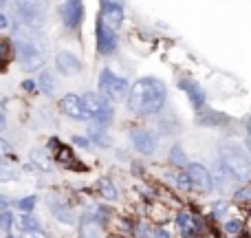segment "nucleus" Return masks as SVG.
<instances>
[{"instance_id":"nucleus-1","label":"nucleus","mask_w":251,"mask_h":238,"mask_svg":"<svg viewBox=\"0 0 251 238\" xmlns=\"http://www.w3.org/2000/svg\"><path fill=\"white\" fill-rule=\"evenodd\" d=\"M165 100H168V91L165 84L156 78H141L130 86L128 95V108L134 115H156L163 110Z\"/></svg>"},{"instance_id":"nucleus-2","label":"nucleus","mask_w":251,"mask_h":238,"mask_svg":"<svg viewBox=\"0 0 251 238\" xmlns=\"http://www.w3.org/2000/svg\"><path fill=\"white\" fill-rule=\"evenodd\" d=\"M35 29L29 31H22L20 35L16 33V53H18V60H20V69L26 71V73H33V71H40L44 66V53L38 49L35 44Z\"/></svg>"},{"instance_id":"nucleus-3","label":"nucleus","mask_w":251,"mask_h":238,"mask_svg":"<svg viewBox=\"0 0 251 238\" xmlns=\"http://www.w3.org/2000/svg\"><path fill=\"white\" fill-rule=\"evenodd\" d=\"M221 163L225 165L227 170H229V174L236 179V181H249V177H251V161H249V157L245 155L240 148H236L234 143H223L221 146Z\"/></svg>"},{"instance_id":"nucleus-4","label":"nucleus","mask_w":251,"mask_h":238,"mask_svg":"<svg viewBox=\"0 0 251 238\" xmlns=\"http://www.w3.org/2000/svg\"><path fill=\"white\" fill-rule=\"evenodd\" d=\"M47 7H49V0H16V9L20 20L29 29H35V31L42 29Z\"/></svg>"},{"instance_id":"nucleus-5","label":"nucleus","mask_w":251,"mask_h":238,"mask_svg":"<svg viewBox=\"0 0 251 238\" xmlns=\"http://www.w3.org/2000/svg\"><path fill=\"white\" fill-rule=\"evenodd\" d=\"M100 93L106 97V100H113V102L128 100V95H130L128 79L117 78L110 69H104L101 71V78H100Z\"/></svg>"},{"instance_id":"nucleus-6","label":"nucleus","mask_w":251,"mask_h":238,"mask_svg":"<svg viewBox=\"0 0 251 238\" xmlns=\"http://www.w3.org/2000/svg\"><path fill=\"white\" fill-rule=\"evenodd\" d=\"M187 174L192 179V185L199 192H212L216 190V183H214V177L203 163H190L187 165Z\"/></svg>"},{"instance_id":"nucleus-7","label":"nucleus","mask_w":251,"mask_h":238,"mask_svg":"<svg viewBox=\"0 0 251 238\" xmlns=\"http://www.w3.org/2000/svg\"><path fill=\"white\" fill-rule=\"evenodd\" d=\"M115 49H117L115 29L104 20V18H100V22H97V51H100L101 55H110Z\"/></svg>"},{"instance_id":"nucleus-8","label":"nucleus","mask_w":251,"mask_h":238,"mask_svg":"<svg viewBox=\"0 0 251 238\" xmlns=\"http://www.w3.org/2000/svg\"><path fill=\"white\" fill-rule=\"evenodd\" d=\"M60 108H62V113H64L66 117H71V119H77V121H88L91 119V115H88L82 97L71 95V93L60 100Z\"/></svg>"},{"instance_id":"nucleus-9","label":"nucleus","mask_w":251,"mask_h":238,"mask_svg":"<svg viewBox=\"0 0 251 238\" xmlns=\"http://www.w3.org/2000/svg\"><path fill=\"white\" fill-rule=\"evenodd\" d=\"M130 141H132V148L139 155L150 157V155H154V150H156V137L146 128H134L132 132H130Z\"/></svg>"},{"instance_id":"nucleus-10","label":"nucleus","mask_w":251,"mask_h":238,"mask_svg":"<svg viewBox=\"0 0 251 238\" xmlns=\"http://www.w3.org/2000/svg\"><path fill=\"white\" fill-rule=\"evenodd\" d=\"M60 16L66 26L75 29L84 18V7L82 0H60Z\"/></svg>"},{"instance_id":"nucleus-11","label":"nucleus","mask_w":251,"mask_h":238,"mask_svg":"<svg viewBox=\"0 0 251 238\" xmlns=\"http://www.w3.org/2000/svg\"><path fill=\"white\" fill-rule=\"evenodd\" d=\"M55 66L62 75H75L82 71V62H79L77 55H73L71 51H57L55 53Z\"/></svg>"},{"instance_id":"nucleus-12","label":"nucleus","mask_w":251,"mask_h":238,"mask_svg":"<svg viewBox=\"0 0 251 238\" xmlns=\"http://www.w3.org/2000/svg\"><path fill=\"white\" fill-rule=\"evenodd\" d=\"M49 210H51L53 216H55L60 223L71 225V223L75 221V214H73V210H71V205L64 203V201H62L60 196H55V194L49 196Z\"/></svg>"},{"instance_id":"nucleus-13","label":"nucleus","mask_w":251,"mask_h":238,"mask_svg":"<svg viewBox=\"0 0 251 238\" xmlns=\"http://www.w3.org/2000/svg\"><path fill=\"white\" fill-rule=\"evenodd\" d=\"M104 18L113 29H119L124 25V4L117 0H104Z\"/></svg>"},{"instance_id":"nucleus-14","label":"nucleus","mask_w":251,"mask_h":238,"mask_svg":"<svg viewBox=\"0 0 251 238\" xmlns=\"http://www.w3.org/2000/svg\"><path fill=\"white\" fill-rule=\"evenodd\" d=\"M82 102H84V106H86L91 119H95V121L101 113H104L106 106H108V100H106L104 95H97V93H86V95L82 97Z\"/></svg>"},{"instance_id":"nucleus-15","label":"nucleus","mask_w":251,"mask_h":238,"mask_svg":"<svg viewBox=\"0 0 251 238\" xmlns=\"http://www.w3.org/2000/svg\"><path fill=\"white\" fill-rule=\"evenodd\" d=\"M100 225L95 214H84L79 221V238H100Z\"/></svg>"},{"instance_id":"nucleus-16","label":"nucleus","mask_w":251,"mask_h":238,"mask_svg":"<svg viewBox=\"0 0 251 238\" xmlns=\"http://www.w3.org/2000/svg\"><path fill=\"white\" fill-rule=\"evenodd\" d=\"M212 177H214V183H216V187L221 192H227L231 187V181H236V179L229 174V170H227L225 165L221 163V161H216V163H214Z\"/></svg>"},{"instance_id":"nucleus-17","label":"nucleus","mask_w":251,"mask_h":238,"mask_svg":"<svg viewBox=\"0 0 251 238\" xmlns=\"http://www.w3.org/2000/svg\"><path fill=\"white\" fill-rule=\"evenodd\" d=\"M181 88H183V91H187V97H190V102H192V106H194V108H203L205 93H203V88H201L199 84L192 82V79H183Z\"/></svg>"},{"instance_id":"nucleus-18","label":"nucleus","mask_w":251,"mask_h":238,"mask_svg":"<svg viewBox=\"0 0 251 238\" xmlns=\"http://www.w3.org/2000/svg\"><path fill=\"white\" fill-rule=\"evenodd\" d=\"M29 157H31V163H33L35 170H42V172H51L53 170V161L44 148H33Z\"/></svg>"},{"instance_id":"nucleus-19","label":"nucleus","mask_w":251,"mask_h":238,"mask_svg":"<svg viewBox=\"0 0 251 238\" xmlns=\"http://www.w3.org/2000/svg\"><path fill=\"white\" fill-rule=\"evenodd\" d=\"M165 177L170 179V181L174 183V185L178 187V190H185V192H190L192 187V179H190V174L187 172H183V170H174V172H170V174H165Z\"/></svg>"},{"instance_id":"nucleus-20","label":"nucleus","mask_w":251,"mask_h":238,"mask_svg":"<svg viewBox=\"0 0 251 238\" xmlns=\"http://www.w3.org/2000/svg\"><path fill=\"white\" fill-rule=\"evenodd\" d=\"M88 139H91V141H95L97 146H101V148H108L110 146L108 134H106L104 126H100V124H93L91 128H88Z\"/></svg>"},{"instance_id":"nucleus-21","label":"nucleus","mask_w":251,"mask_h":238,"mask_svg":"<svg viewBox=\"0 0 251 238\" xmlns=\"http://www.w3.org/2000/svg\"><path fill=\"white\" fill-rule=\"evenodd\" d=\"M38 88L44 93V95H53L57 88L55 79H53V73H49V71H42L38 78Z\"/></svg>"},{"instance_id":"nucleus-22","label":"nucleus","mask_w":251,"mask_h":238,"mask_svg":"<svg viewBox=\"0 0 251 238\" xmlns=\"http://www.w3.org/2000/svg\"><path fill=\"white\" fill-rule=\"evenodd\" d=\"M170 163L174 165V168H187L190 165V161H187V155H185V150H183L181 146H174L172 150H170Z\"/></svg>"},{"instance_id":"nucleus-23","label":"nucleus","mask_w":251,"mask_h":238,"mask_svg":"<svg viewBox=\"0 0 251 238\" xmlns=\"http://www.w3.org/2000/svg\"><path fill=\"white\" fill-rule=\"evenodd\" d=\"M16 223L22 232H40V221L35 216H31V214H22Z\"/></svg>"},{"instance_id":"nucleus-24","label":"nucleus","mask_w":251,"mask_h":238,"mask_svg":"<svg viewBox=\"0 0 251 238\" xmlns=\"http://www.w3.org/2000/svg\"><path fill=\"white\" fill-rule=\"evenodd\" d=\"M100 192H101V196H104L106 201L117 199V187H115V183L110 181V179H101L100 181Z\"/></svg>"},{"instance_id":"nucleus-25","label":"nucleus","mask_w":251,"mask_h":238,"mask_svg":"<svg viewBox=\"0 0 251 238\" xmlns=\"http://www.w3.org/2000/svg\"><path fill=\"white\" fill-rule=\"evenodd\" d=\"M35 203H38V196H25V199H20V201H16V208L20 210V212H25V214H29L31 210L35 208Z\"/></svg>"},{"instance_id":"nucleus-26","label":"nucleus","mask_w":251,"mask_h":238,"mask_svg":"<svg viewBox=\"0 0 251 238\" xmlns=\"http://www.w3.org/2000/svg\"><path fill=\"white\" fill-rule=\"evenodd\" d=\"M234 201L236 203H251V185L240 187V190L234 194Z\"/></svg>"},{"instance_id":"nucleus-27","label":"nucleus","mask_w":251,"mask_h":238,"mask_svg":"<svg viewBox=\"0 0 251 238\" xmlns=\"http://www.w3.org/2000/svg\"><path fill=\"white\" fill-rule=\"evenodd\" d=\"M11 225H13V214L9 210H2V214H0V227H2V232H9Z\"/></svg>"},{"instance_id":"nucleus-28","label":"nucleus","mask_w":251,"mask_h":238,"mask_svg":"<svg viewBox=\"0 0 251 238\" xmlns=\"http://www.w3.org/2000/svg\"><path fill=\"white\" fill-rule=\"evenodd\" d=\"M192 223H194V221L190 218V214H178V216H176V225L181 227V230H185V232H187V227H190Z\"/></svg>"},{"instance_id":"nucleus-29","label":"nucleus","mask_w":251,"mask_h":238,"mask_svg":"<svg viewBox=\"0 0 251 238\" xmlns=\"http://www.w3.org/2000/svg\"><path fill=\"white\" fill-rule=\"evenodd\" d=\"M13 177V170H11V165L7 163V161H2V174H0V179L2 181H9V179Z\"/></svg>"},{"instance_id":"nucleus-30","label":"nucleus","mask_w":251,"mask_h":238,"mask_svg":"<svg viewBox=\"0 0 251 238\" xmlns=\"http://www.w3.org/2000/svg\"><path fill=\"white\" fill-rule=\"evenodd\" d=\"M227 232H229V234H238L240 232V221H236V218L227 221Z\"/></svg>"},{"instance_id":"nucleus-31","label":"nucleus","mask_w":251,"mask_h":238,"mask_svg":"<svg viewBox=\"0 0 251 238\" xmlns=\"http://www.w3.org/2000/svg\"><path fill=\"white\" fill-rule=\"evenodd\" d=\"M73 143L75 146H79V148H91V139L88 137H73Z\"/></svg>"},{"instance_id":"nucleus-32","label":"nucleus","mask_w":251,"mask_h":238,"mask_svg":"<svg viewBox=\"0 0 251 238\" xmlns=\"http://www.w3.org/2000/svg\"><path fill=\"white\" fill-rule=\"evenodd\" d=\"M22 238H44V234L42 232H25Z\"/></svg>"},{"instance_id":"nucleus-33","label":"nucleus","mask_w":251,"mask_h":238,"mask_svg":"<svg viewBox=\"0 0 251 238\" xmlns=\"http://www.w3.org/2000/svg\"><path fill=\"white\" fill-rule=\"evenodd\" d=\"M0 148H2V152H4V155H9V152H11V146H9V141H7V139H2V141H0Z\"/></svg>"},{"instance_id":"nucleus-34","label":"nucleus","mask_w":251,"mask_h":238,"mask_svg":"<svg viewBox=\"0 0 251 238\" xmlns=\"http://www.w3.org/2000/svg\"><path fill=\"white\" fill-rule=\"evenodd\" d=\"M22 88H25V91H33V88H35V82H31V79H26V82L22 84Z\"/></svg>"},{"instance_id":"nucleus-35","label":"nucleus","mask_w":251,"mask_h":238,"mask_svg":"<svg viewBox=\"0 0 251 238\" xmlns=\"http://www.w3.org/2000/svg\"><path fill=\"white\" fill-rule=\"evenodd\" d=\"M154 238H170V234L165 230H156L154 232Z\"/></svg>"},{"instance_id":"nucleus-36","label":"nucleus","mask_w":251,"mask_h":238,"mask_svg":"<svg viewBox=\"0 0 251 238\" xmlns=\"http://www.w3.org/2000/svg\"><path fill=\"white\" fill-rule=\"evenodd\" d=\"M225 208H227V203H216V205H214V212L221 214V212H225Z\"/></svg>"},{"instance_id":"nucleus-37","label":"nucleus","mask_w":251,"mask_h":238,"mask_svg":"<svg viewBox=\"0 0 251 238\" xmlns=\"http://www.w3.org/2000/svg\"><path fill=\"white\" fill-rule=\"evenodd\" d=\"M0 26H7V16H4V13L0 16Z\"/></svg>"},{"instance_id":"nucleus-38","label":"nucleus","mask_w":251,"mask_h":238,"mask_svg":"<svg viewBox=\"0 0 251 238\" xmlns=\"http://www.w3.org/2000/svg\"><path fill=\"white\" fill-rule=\"evenodd\" d=\"M247 130H249V137H251V117L247 119Z\"/></svg>"},{"instance_id":"nucleus-39","label":"nucleus","mask_w":251,"mask_h":238,"mask_svg":"<svg viewBox=\"0 0 251 238\" xmlns=\"http://www.w3.org/2000/svg\"><path fill=\"white\" fill-rule=\"evenodd\" d=\"M4 238H13V236H9V234H7V236H4Z\"/></svg>"},{"instance_id":"nucleus-40","label":"nucleus","mask_w":251,"mask_h":238,"mask_svg":"<svg viewBox=\"0 0 251 238\" xmlns=\"http://www.w3.org/2000/svg\"><path fill=\"white\" fill-rule=\"evenodd\" d=\"M0 2H2V4H4V2H7V0H0Z\"/></svg>"}]
</instances>
